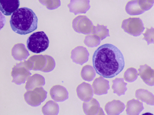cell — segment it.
<instances>
[{
	"mask_svg": "<svg viewBox=\"0 0 154 115\" xmlns=\"http://www.w3.org/2000/svg\"><path fill=\"white\" fill-rule=\"evenodd\" d=\"M92 59L96 73L106 78L116 76L125 67L122 53L117 47L111 44L99 47L94 52Z\"/></svg>",
	"mask_w": 154,
	"mask_h": 115,
	"instance_id": "6da1fadb",
	"label": "cell"
},
{
	"mask_svg": "<svg viewBox=\"0 0 154 115\" xmlns=\"http://www.w3.org/2000/svg\"><path fill=\"white\" fill-rule=\"evenodd\" d=\"M38 22L37 17L32 9L23 7L13 13L10 23L14 32L20 35H25L37 29Z\"/></svg>",
	"mask_w": 154,
	"mask_h": 115,
	"instance_id": "7a4b0ae2",
	"label": "cell"
},
{
	"mask_svg": "<svg viewBox=\"0 0 154 115\" xmlns=\"http://www.w3.org/2000/svg\"><path fill=\"white\" fill-rule=\"evenodd\" d=\"M49 43L48 37L43 31L33 33L28 38L26 42L28 50L36 53L45 51L48 47Z\"/></svg>",
	"mask_w": 154,
	"mask_h": 115,
	"instance_id": "3957f363",
	"label": "cell"
},
{
	"mask_svg": "<svg viewBox=\"0 0 154 115\" xmlns=\"http://www.w3.org/2000/svg\"><path fill=\"white\" fill-rule=\"evenodd\" d=\"M24 62L29 70H40L44 72H51L55 66V63L53 59L47 56L46 59L42 56H34Z\"/></svg>",
	"mask_w": 154,
	"mask_h": 115,
	"instance_id": "277c9868",
	"label": "cell"
},
{
	"mask_svg": "<svg viewBox=\"0 0 154 115\" xmlns=\"http://www.w3.org/2000/svg\"><path fill=\"white\" fill-rule=\"evenodd\" d=\"M121 27L125 32L135 37L140 36L145 29L140 18L130 17L124 20Z\"/></svg>",
	"mask_w": 154,
	"mask_h": 115,
	"instance_id": "5b68a950",
	"label": "cell"
},
{
	"mask_svg": "<svg viewBox=\"0 0 154 115\" xmlns=\"http://www.w3.org/2000/svg\"><path fill=\"white\" fill-rule=\"evenodd\" d=\"M47 92L42 87L27 91L24 96L26 102L32 107L39 106L47 97Z\"/></svg>",
	"mask_w": 154,
	"mask_h": 115,
	"instance_id": "8992f818",
	"label": "cell"
},
{
	"mask_svg": "<svg viewBox=\"0 0 154 115\" xmlns=\"http://www.w3.org/2000/svg\"><path fill=\"white\" fill-rule=\"evenodd\" d=\"M31 74L24 62L17 63L12 68L11 73L13 77L12 82L17 85L24 84Z\"/></svg>",
	"mask_w": 154,
	"mask_h": 115,
	"instance_id": "52a82bcc",
	"label": "cell"
},
{
	"mask_svg": "<svg viewBox=\"0 0 154 115\" xmlns=\"http://www.w3.org/2000/svg\"><path fill=\"white\" fill-rule=\"evenodd\" d=\"M72 26L76 32L87 35L92 33L94 25L91 21L87 16L79 15L73 19Z\"/></svg>",
	"mask_w": 154,
	"mask_h": 115,
	"instance_id": "ba28073f",
	"label": "cell"
},
{
	"mask_svg": "<svg viewBox=\"0 0 154 115\" xmlns=\"http://www.w3.org/2000/svg\"><path fill=\"white\" fill-rule=\"evenodd\" d=\"M89 56V53L86 48L80 46L72 50L71 58L73 62L82 65L88 61Z\"/></svg>",
	"mask_w": 154,
	"mask_h": 115,
	"instance_id": "9c48e42d",
	"label": "cell"
},
{
	"mask_svg": "<svg viewBox=\"0 0 154 115\" xmlns=\"http://www.w3.org/2000/svg\"><path fill=\"white\" fill-rule=\"evenodd\" d=\"M69 12L75 15L85 13L90 8L89 0H70L67 5Z\"/></svg>",
	"mask_w": 154,
	"mask_h": 115,
	"instance_id": "30bf717a",
	"label": "cell"
},
{
	"mask_svg": "<svg viewBox=\"0 0 154 115\" xmlns=\"http://www.w3.org/2000/svg\"><path fill=\"white\" fill-rule=\"evenodd\" d=\"M76 91L79 98L85 102L89 101L94 95L93 90L91 85L85 82H82L77 86Z\"/></svg>",
	"mask_w": 154,
	"mask_h": 115,
	"instance_id": "8fae6325",
	"label": "cell"
},
{
	"mask_svg": "<svg viewBox=\"0 0 154 115\" xmlns=\"http://www.w3.org/2000/svg\"><path fill=\"white\" fill-rule=\"evenodd\" d=\"M138 70L140 77L146 84L154 86V70L145 64L140 65Z\"/></svg>",
	"mask_w": 154,
	"mask_h": 115,
	"instance_id": "7c38bea8",
	"label": "cell"
},
{
	"mask_svg": "<svg viewBox=\"0 0 154 115\" xmlns=\"http://www.w3.org/2000/svg\"><path fill=\"white\" fill-rule=\"evenodd\" d=\"M82 108L86 115L104 114L98 102L94 98H92L88 102H84Z\"/></svg>",
	"mask_w": 154,
	"mask_h": 115,
	"instance_id": "4fadbf2b",
	"label": "cell"
},
{
	"mask_svg": "<svg viewBox=\"0 0 154 115\" xmlns=\"http://www.w3.org/2000/svg\"><path fill=\"white\" fill-rule=\"evenodd\" d=\"M52 99L56 102H62L67 99L69 97L68 93L64 87L57 85L53 86L50 91Z\"/></svg>",
	"mask_w": 154,
	"mask_h": 115,
	"instance_id": "5bb4252c",
	"label": "cell"
},
{
	"mask_svg": "<svg viewBox=\"0 0 154 115\" xmlns=\"http://www.w3.org/2000/svg\"><path fill=\"white\" fill-rule=\"evenodd\" d=\"M20 5L19 0H0V10L5 16L11 15Z\"/></svg>",
	"mask_w": 154,
	"mask_h": 115,
	"instance_id": "9a60e30c",
	"label": "cell"
},
{
	"mask_svg": "<svg viewBox=\"0 0 154 115\" xmlns=\"http://www.w3.org/2000/svg\"><path fill=\"white\" fill-rule=\"evenodd\" d=\"M109 82L102 76L95 79L92 84L94 94L98 95L107 94L110 88Z\"/></svg>",
	"mask_w": 154,
	"mask_h": 115,
	"instance_id": "2e32d148",
	"label": "cell"
},
{
	"mask_svg": "<svg viewBox=\"0 0 154 115\" xmlns=\"http://www.w3.org/2000/svg\"><path fill=\"white\" fill-rule=\"evenodd\" d=\"M125 108L124 103L119 100H113L107 103L105 110L108 115H119Z\"/></svg>",
	"mask_w": 154,
	"mask_h": 115,
	"instance_id": "e0dca14e",
	"label": "cell"
},
{
	"mask_svg": "<svg viewBox=\"0 0 154 115\" xmlns=\"http://www.w3.org/2000/svg\"><path fill=\"white\" fill-rule=\"evenodd\" d=\"M45 84L44 77L42 75L35 73L30 76L26 83L25 88L27 90H32L37 87H40Z\"/></svg>",
	"mask_w": 154,
	"mask_h": 115,
	"instance_id": "ac0fdd59",
	"label": "cell"
},
{
	"mask_svg": "<svg viewBox=\"0 0 154 115\" xmlns=\"http://www.w3.org/2000/svg\"><path fill=\"white\" fill-rule=\"evenodd\" d=\"M144 109L142 102L132 99L127 102L126 111L127 115H139Z\"/></svg>",
	"mask_w": 154,
	"mask_h": 115,
	"instance_id": "d6986e66",
	"label": "cell"
},
{
	"mask_svg": "<svg viewBox=\"0 0 154 115\" xmlns=\"http://www.w3.org/2000/svg\"><path fill=\"white\" fill-rule=\"evenodd\" d=\"M136 97L143 102L150 105H154V95L148 90L139 89L135 92Z\"/></svg>",
	"mask_w": 154,
	"mask_h": 115,
	"instance_id": "ffe728a7",
	"label": "cell"
},
{
	"mask_svg": "<svg viewBox=\"0 0 154 115\" xmlns=\"http://www.w3.org/2000/svg\"><path fill=\"white\" fill-rule=\"evenodd\" d=\"M113 84L112 88L113 90V93L117 94L119 96L125 94L127 90V83L124 82L122 78H116L112 80Z\"/></svg>",
	"mask_w": 154,
	"mask_h": 115,
	"instance_id": "44dd1931",
	"label": "cell"
},
{
	"mask_svg": "<svg viewBox=\"0 0 154 115\" xmlns=\"http://www.w3.org/2000/svg\"><path fill=\"white\" fill-rule=\"evenodd\" d=\"M42 111L44 115H57L59 112V106L57 103L49 100L42 107Z\"/></svg>",
	"mask_w": 154,
	"mask_h": 115,
	"instance_id": "7402d4cb",
	"label": "cell"
},
{
	"mask_svg": "<svg viewBox=\"0 0 154 115\" xmlns=\"http://www.w3.org/2000/svg\"><path fill=\"white\" fill-rule=\"evenodd\" d=\"M12 55L17 60L22 61L29 55L28 52L23 47H14L12 50Z\"/></svg>",
	"mask_w": 154,
	"mask_h": 115,
	"instance_id": "603a6c76",
	"label": "cell"
},
{
	"mask_svg": "<svg viewBox=\"0 0 154 115\" xmlns=\"http://www.w3.org/2000/svg\"><path fill=\"white\" fill-rule=\"evenodd\" d=\"M81 75L84 80L90 82L93 80L95 77V70L92 66L87 65L82 68Z\"/></svg>",
	"mask_w": 154,
	"mask_h": 115,
	"instance_id": "cb8c5ba5",
	"label": "cell"
},
{
	"mask_svg": "<svg viewBox=\"0 0 154 115\" xmlns=\"http://www.w3.org/2000/svg\"><path fill=\"white\" fill-rule=\"evenodd\" d=\"M136 1H130L127 3L125 10L126 13L131 16L138 15L144 13L145 11L141 9L137 5Z\"/></svg>",
	"mask_w": 154,
	"mask_h": 115,
	"instance_id": "d4e9b609",
	"label": "cell"
},
{
	"mask_svg": "<svg viewBox=\"0 0 154 115\" xmlns=\"http://www.w3.org/2000/svg\"><path fill=\"white\" fill-rule=\"evenodd\" d=\"M92 34L98 36L101 40L109 36V30L106 26L97 24L96 26H93L92 33Z\"/></svg>",
	"mask_w": 154,
	"mask_h": 115,
	"instance_id": "484cf974",
	"label": "cell"
},
{
	"mask_svg": "<svg viewBox=\"0 0 154 115\" xmlns=\"http://www.w3.org/2000/svg\"><path fill=\"white\" fill-rule=\"evenodd\" d=\"M100 40V38L96 35H89L85 36L84 42L88 47H93L99 45Z\"/></svg>",
	"mask_w": 154,
	"mask_h": 115,
	"instance_id": "4316f807",
	"label": "cell"
},
{
	"mask_svg": "<svg viewBox=\"0 0 154 115\" xmlns=\"http://www.w3.org/2000/svg\"><path fill=\"white\" fill-rule=\"evenodd\" d=\"M138 75L137 70L134 68H128L125 72L124 78L125 81L131 82L134 81Z\"/></svg>",
	"mask_w": 154,
	"mask_h": 115,
	"instance_id": "83f0119b",
	"label": "cell"
},
{
	"mask_svg": "<svg viewBox=\"0 0 154 115\" xmlns=\"http://www.w3.org/2000/svg\"><path fill=\"white\" fill-rule=\"evenodd\" d=\"M146 28L145 33H143L144 36L143 39L146 41L148 45L150 44H154V28L151 27L150 28Z\"/></svg>",
	"mask_w": 154,
	"mask_h": 115,
	"instance_id": "f1b7e54d",
	"label": "cell"
},
{
	"mask_svg": "<svg viewBox=\"0 0 154 115\" xmlns=\"http://www.w3.org/2000/svg\"><path fill=\"white\" fill-rule=\"evenodd\" d=\"M140 5L141 9L144 11H146L149 10L152 7L153 4L147 3L143 0H140Z\"/></svg>",
	"mask_w": 154,
	"mask_h": 115,
	"instance_id": "f546056e",
	"label": "cell"
},
{
	"mask_svg": "<svg viewBox=\"0 0 154 115\" xmlns=\"http://www.w3.org/2000/svg\"></svg>",
	"mask_w": 154,
	"mask_h": 115,
	"instance_id": "4dcf8cb0",
	"label": "cell"
}]
</instances>
